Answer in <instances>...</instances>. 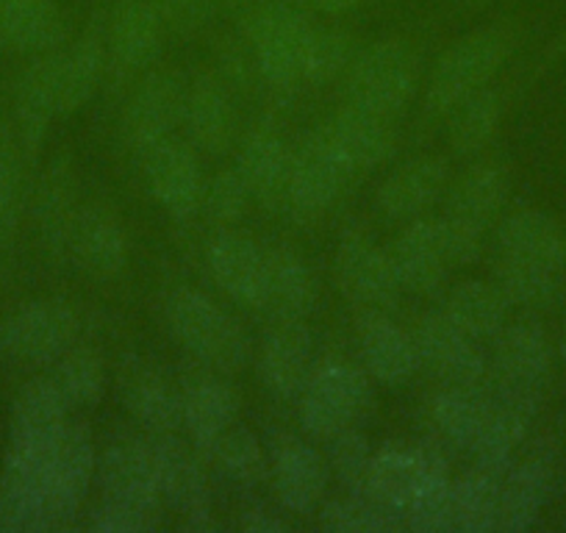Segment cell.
<instances>
[{"mask_svg":"<svg viewBox=\"0 0 566 533\" xmlns=\"http://www.w3.org/2000/svg\"><path fill=\"white\" fill-rule=\"evenodd\" d=\"M70 415L73 409L48 373L14 397L0 470V533H42V475Z\"/></svg>","mask_w":566,"mask_h":533,"instance_id":"obj_1","label":"cell"},{"mask_svg":"<svg viewBox=\"0 0 566 533\" xmlns=\"http://www.w3.org/2000/svg\"><path fill=\"white\" fill-rule=\"evenodd\" d=\"M566 275V231L555 217L520 209L500 220L494 233L492 284L509 306H544Z\"/></svg>","mask_w":566,"mask_h":533,"instance_id":"obj_2","label":"cell"},{"mask_svg":"<svg viewBox=\"0 0 566 533\" xmlns=\"http://www.w3.org/2000/svg\"><path fill=\"white\" fill-rule=\"evenodd\" d=\"M95 483L101 503L92 509L90 531L145 533L161 525L165 500L148 437L125 431L108 439L97 450Z\"/></svg>","mask_w":566,"mask_h":533,"instance_id":"obj_3","label":"cell"},{"mask_svg":"<svg viewBox=\"0 0 566 533\" xmlns=\"http://www.w3.org/2000/svg\"><path fill=\"white\" fill-rule=\"evenodd\" d=\"M165 320L172 339L187 351V356L217 373H239L253 356V342L244 325L195 286L172 290L165 303Z\"/></svg>","mask_w":566,"mask_h":533,"instance_id":"obj_4","label":"cell"},{"mask_svg":"<svg viewBox=\"0 0 566 533\" xmlns=\"http://www.w3.org/2000/svg\"><path fill=\"white\" fill-rule=\"evenodd\" d=\"M314 25V12L301 0H264L248 9L244 40L253 70L272 92H292L303 81V51Z\"/></svg>","mask_w":566,"mask_h":533,"instance_id":"obj_5","label":"cell"},{"mask_svg":"<svg viewBox=\"0 0 566 533\" xmlns=\"http://www.w3.org/2000/svg\"><path fill=\"white\" fill-rule=\"evenodd\" d=\"M553 369V347L533 320H520L500 331L489 351V395L516 415L533 417L542 406Z\"/></svg>","mask_w":566,"mask_h":533,"instance_id":"obj_6","label":"cell"},{"mask_svg":"<svg viewBox=\"0 0 566 533\" xmlns=\"http://www.w3.org/2000/svg\"><path fill=\"white\" fill-rule=\"evenodd\" d=\"M509 198V173L497 161H481L461 173L444 192L439 217L453 266H470L483 255V242Z\"/></svg>","mask_w":566,"mask_h":533,"instance_id":"obj_7","label":"cell"},{"mask_svg":"<svg viewBox=\"0 0 566 533\" xmlns=\"http://www.w3.org/2000/svg\"><path fill=\"white\" fill-rule=\"evenodd\" d=\"M373 406L375 389L367 369L345 358H325L314 364L306 389L297 397V420L308 437L325 442L345 428L361 426Z\"/></svg>","mask_w":566,"mask_h":533,"instance_id":"obj_8","label":"cell"},{"mask_svg":"<svg viewBox=\"0 0 566 533\" xmlns=\"http://www.w3.org/2000/svg\"><path fill=\"white\" fill-rule=\"evenodd\" d=\"M514 51V34L509 29H478L461 36L442 53L424 90V119L448 117L464 97L489 86L505 59Z\"/></svg>","mask_w":566,"mask_h":533,"instance_id":"obj_9","label":"cell"},{"mask_svg":"<svg viewBox=\"0 0 566 533\" xmlns=\"http://www.w3.org/2000/svg\"><path fill=\"white\" fill-rule=\"evenodd\" d=\"M345 75L347 101L395 119L417 95L419 62L408 42L378 40L353 56Z\"/></svg>","mask_w":566,"mask_h":533,"instance_id":"obj_10","label":"cell"},{"mask_svg":"<svg viewBox=\"0 0 566 533\" xmlns=\"http://www.w3.org/2000/svg\"><path fill=\"white\" fill-rule=\"evenodd\" d=\"M148 439L165 509L178 516V525L184 531H214V494H211L203 456L181 433H161V437Z\"/></svg>","mask_w":566,"mask_h":533,"instance_id":"obj_11","label":"cell"},{"mask_svg":"<svg viewBox=\"0 0 566 533\" xmlns=\"http://www.w3.org/2000/svg\"><path fill=\"white\" fill-rule=\"evenodd\" d=\"M97 470V445L86 422L70 420L42 475V533L75 522Z\"/></svg>","mask_w":566,"mask_h":533,"instance_id":"obj_12","label":"cell"},{"mask_svg":"<svg viewBox=\"0 0 566 533\" xmlns=\"http://www.w3.org/2000/svg\"><path fill=\"white\" fill-rule=\"evenodd\" d=\"M350 176V165L331 137L328 125H319L292 150L281 206L297 220H314L334 206Z\"/></svg>","mask_w":566,"mask_h":533,"instance_id":"obj_13","label":"cell"},{"mask_svg":"<svg viewBox=\"0 0 566 533\" xmlns=\"http://www.w3.org/2000/svg\"><path fill=\"white\" fill-rule=\"evenodd\" d=\"M81 320L70 303L56 297L23 303L0 323V353L18 364L51 367L78 345Z\"/></svg>","mask_w":566,"mask_h":533,"instance_id":"obj_14","label":"cell"},{"mask_svg":"<svg viewBox=\"0 0 566 533\" xmlns=\"http://www.w3.org/2000/svg\"><path fill=\"white\" fill-rule=\"evenodd\" d=\"M264 445L270 483L281 509L290 514H314L328 498L331 470L325 453L292 431H270Z\"/></svg>","mask_w":566,"mask_h":533,"instance_id":"obj_15","label":"cell"},{"mask_svg":"<svg viewBox=\"0 0 566 533\" xmlns=\"http://www.w3.org/2000/svg\"><path fill=\"white\" fill-rule=\"evenodd\" d=\"M187 84L178 70H150L139 81L119 117V139L125 148L142 156L161 139L172 137L184 117Z\"/></svg>","mask_w":566,"mask_h":533,"instance_id":"obj_16","label":"cell"},{"mask_svg":"<svg viewBox=\"0 0 566 533\" xmlns=\"http://www.w3.org/2000/svg\"><path fill=\"white\" fill-rule=\"evenodd\" d=\"M178 391H181L184 431H187L192 448L209 464L222 433L237 422V391L228 384V375L198 362L184 364L181 375H178Z\"/></svg>","mask_w":566,"mask_h":533,"instance_id":"obj_17","label":"cell"},{"mask_svg":"<svg viewBox=\"0 0 566 533\" xmlns=\"http://www.w3.org/2000/svg\"><path fill=\"white\" fill-rule=\"evenodd\" d=\"M413 339L422 367L437 375L442 386H464V389L489 386L486 345L464 334L442 309H433L419 320Z\"/></svg>","mask_w":566,"mask_h":533,"instance_id":"obj_18","label":"cell"},{"mask_svg":"<svg viewBox=\"0 0 566 533\" xmlns=\"http://www.w3.org/2000/svg\"><path fill=\"white\" fill-rule=\"evenodd\" d=\"M334 279L342 295L358 309L389 312L400 303L402 290L389 248H380L364 233H345L336 248Z\"/></svg>","mask_w":566,"mask_h":533,"instance_id":"obj_19","label":"cell"},{"mask_svg":"<svg viewBox=\"0 0 566 533\" xmlns=\"http://www.w3.org/2000/svg\"><path fill=\"white\" fill-rule=\"evenodd\" d=\"M206 266L214 284L248 312H264L270 273L266 248L237 228H217L206 242Z\"/></svg>","mask_w":566,"mask_h":533,"instance_id":"obj_20","label":"cell"},{"mask_svg":"<svg viewBox=\"0 0 566 533\" xmlns=\"http://www.w3.org/2000/svg\"><path fill=\"white\" fill-rule=\"evenodd\" d=\"M145 181L156 203L178 222H189L200 215L206 178L200 170L198 150L187 139L167 137L139 156Z\"/></svg>","mask_w":566,"mask_h":533,"instance_id":"obj_21","label":"cell"},{"mask_svg":"<svg viewBox=\"0 0 566 533\" xmlns=\"http://www.w3.org/2000/svg\"><path fill=\"white\" fill-rule=\"evenodd\" d=\"M117 397L123 409L148 437L181 433V391L178 380H170L156 364L128 356L117 373Z\"/></svg>","mask_w":566,"mask_h":533,"instance_id":"obj_22","label":"cell"},{"mask_svg":"<svg viewBox=\"0 0 566 533\" xmlns=\"http://www.w3.org/2000/svg\"><path fill=\"white\" fill-rule=\"evenodd\" d=\"M165 20L148 0H117L106 20L108 67L117 79L154 67L165 48Z\"/></svg>","mask_w":566,"mask_h":533,"instance_id":"obj_23","label":"cell"},{"mask_svg":"<svg viewBox=\"0 0 566 533\" xmlns=\"http://www.w3.org/2000/svg\"><path fill=\"white\" fill-rule=\"evenodd\" d=\"M402 290L419 297H439L448 290L450 261L439 217H417L402 226L389 248Z\"/></svg>","mask_w":566,"mask_h":533,"instance_id":"obj_24","label":"cell"},{"mask_svg":"<svg viewBox=\"0 0 566 533\" xmlns=\"http://www.w3.org/2000/svg\"><path fill=\"white\" fill-rule=\"evenodd\" d=\"M181 125L187 130V143L198 154L226 156L239 139V117L231 86L217 73H200L189 79Z\"/></svg>","mask_w":566,"mask_h":533,"instance_id":"obj_25","label":"cell"},{"mask_svg":"<svg viewBox=\"0 0 566 533\" xmlns=\"http://www.w3.org/2000/svg\"><path fill=\"white\" fill-rule=\"evenodd\" d=\"M314 369V342L306 320H275L261 339L259 375L275 400L297 404Z\"/></svg>","mask_w":566,"mask_h":533,"instance_id":"obj_26","label":"cell"},{"mask_svg":"<svg viewBox=\"0 0 566 533\" xmlns=\"http://www.w3.org/2000/svg\"><path fill=\"white\" fill-rule=\"evenodd\" d=\"M78 178L67 154H56L42 170L34 189V222L40 242L53 261H70L75 220H78Z\"/></svg>","mask_w":566,"mask_h":533,"instance_id":"obj_27","label":"cell"},{"mask_svg":"<svg viewBox=\"0 0 566 533\" xmlns=\"http://www.w3.org/2000/svg\"><path fill=\"white\" fill-rule=\"evenodd\" d=\"M356 339L364 369L378 384L406 386L419 373L417 339L400 323L378 309H361L356 317Z\"/></svg>","mask_w":566,"mask_h":533,"instance_id":"obj_28","label":"cell"},{"mask_svg":"<svg viewBox=\"0 0 566 533\" xmlns=\"http://www.w3.org/2000/svg\"><path fill=\"white\" fill-rule=\"evenodd\" d=\"M417 445V481L406 509V527L417 533H453V470L437 439Z\"/></svg>","mask_w":566,"mask_h":533,"instance_id":"obj_29","label":"cell"},{"mask_svg":"<svg viewBox=\"0 0 566 533\" xmlns=\"http://www.w3.org/2000/svg\"><path fill=\"white\" fill-rule=\"evenodd\" d=\"M70 261L95 281H112L128 266V233L112 209L84 203L75 220Z\"/></svg>","mask_w":566,"mask_h":533,"instance_id":"obj_30","label":"cell"},{"mask_svg":"<svg viewBox=\"0 0 566 533\" xmlns=\"http://www.w3.org/2000/svg\"><path fill=\"white\" fill-rule=\"evenodd\" d=\"M450 187V167L439 156H422L397 167L380 181L375 206L386 220L408 222L424 217V211L444 198Z\"/></svg>","mask_w":566,"mask_h":533,"instance_id":"obj_31","label":"cell"},{"mask_svg":"<svg viewBox=\"0 0 566 533\" xmlns=\"http://www.w3.org/2000/svg\"><path fill=\"white\" fill-rule=\"evenodd\" d=\"M56 51L36 56L31 67H25V73L20 75L18 92H14V134L29 165H34L48 128L59 117Z\"/></svg>","mask_w":566,"mask_h":533,"instance_id":"obj_32","label":"cell"},{"mask_svg":"<svg viewBox=\"0 0 566 533\" xmlns=\"http://www.w3.org/2000/svg\"><path fill=\"white\" fill-rule=\"evenodd\" d=\"M553 489V456L547 448H533L511 461L500 483L497 531H527L542 514Z\"/></svg>","mask_w":566,"mask_h":533,"instance_id":"obj_33","label":"cell"},{"mask_svg":"<svg viewBox=\"0 0 566 533\" xmlns=\"http://www.w3.org/2000/svg\"><path fill=\"white\" fill-rule=\"evenodd\" d=\"M292 150L272 123H259L239 143L237 170L261 203H283Z\"/></svg>","mask_w":566,"mask_h":533,"instance_id":"obj_34","label":"cell"},{"mask_svg":"<svg viewBox=\"0 0 566 533\" xmlns=\"http://www.w3.org/2000/svg\"><path fill=\"white\" fill-rule=\"evenodd\" d=\"M108 67L106 23L92 25L84 36L56 51V92L59 117L78 112L92 101Z\"/></svg>","mask_w":566,"mask_h":533,"instance_id":"obj_35","label":"cell"},{"mask_svg":"<svg viewBox=\"0 0 566 533\" xmlns=\"http://www.w3.org/2000/svg\"><path fill=\"white\" fill-rule=\"evenodd\" d=\"M64 31L56 0H0V51L42 56L62 48Z\"/></svg>","mask_w":566,"mask_h":533,"instance_id":"obj_36","label":"cell"},{"mask_svg":"<svg viewBox=\"0 0 566 533\" xmlns=\"http://www.w3.org/2000/svg\"><path fill=\"white\" fill-rule=\"evenodd\" d=\"M266 309L272 320H308L317 306L319 286L312 264L292 244H277L266 250Z\"/></svg>","mask_w":566,"mask_h":533,"instance_id":"obj_37","label":"cell"},{"mask_svg":"<svg viewBox=\"0 0 566 533\" xmlns=\"http://www.w3.org/2000/svg\"><path fill=\"white\" fill-rule=\"evenodd\" d=\"M391 123L395 119L380 117L369 108L345 101L336 117L325 125H328L331 137H334L342 156L350 165L353 176H356V173L373 170V167L384 165L389 159L391 150H395V128H391Z\"/></svg>","mask_w":566,"mask_h":533,"instance_id":"obj_38","label":"cell"},{"mask_svg":"<svg viewBox=\"0 0 566 533\" xmlns=\"http://www.w3.org/2000/svg\"><path fill=\"white\" fill-rule=\"evenodd\" d=\"M489 411H492L489 386L483 389L442 386L431 400V420L437 426L439 439L470 456L486 431Z\"/></svg>","mask_w":566,"mask_h":533,"instance_id":"obj_39","label":"cell"},{"mask_svg":"<svg viewBox=\"0 0 566 533\" xmlns=\"http://www.w3.org/2000/svg\"><path fill=\"white\" fill-rule=\"evenodd\" d=\"M413 481H417V445L384 442L373 450L367 481L358 492L367 494L373 503L389 511L406 527V509L413 492Z\"/></svg>","mask_w":566,"mask_h":533,"instance_id":"obj_40","label":"cell"},{"mask_svg":"<svg viewBox=\"0 0 566 533\" xmlns=\"http://www.w3.org/2000/svg\"><path fill=\"white\" fill-rule=\"evenodd\" d=\"M439 309L472 339L492 345L494 336L509 325L511 306L492 281L467 279L444 290V301Z\"/></svg>","mask_w":566,"mask_h":533,"instance_id":"obj_41","label":"cell"},{"mask_svg":"<svg viewBox=\"0 0 566 533\" xmlns=\"http://www.w3.org/2000/svg\"><path fill=\"white\" fill-rule=\"evenodd\" d=\"M503 472L472 464L453 478V531L489 533L497 531V503Z\"/></svg>","mask_w":566,"mask_h":533,"instance_id":"obj_42","label":"cell"},{"mask_svg":"<svg viewBox=\"0 0 566 533\" xmlns=\"http://www.w3.org/2000/svg\"><path fill=\"white\" fill-rule=\"evenodd\" d=\"M448 143L455 156H475L492 143L503 117V97L492 86L472 92L448 114Z\"/></svg>","mask_w":566,"mask_h":533,"instance_id":"obj_43","label":"cell"},{"mask_svg":"<svg viewBox=\"0 0 566 533\" xmlns=\"http://www.w3.org/2000/svg\"><path fill=\"white\" fill-rule=\"evenodd\" d=\"M222 478L233 489L253 492L270 478V459H266V445L255 437L250 428L233 422L222 439L217 442L214 453L209 459Z\"/></svg>","mask_w":566,"mask_h":533,"instance_id":"obj_44","label":"cell"},{"mask_svg":"<svg viewBox=\"0 0 566 533\" xmlns=\"http://www.w3.org/2000/svg\"><path fill=\"white\" fill-rule=\"evenodd\" d=\"M48 375L73 411L92 409V406L101 404L103 389H106V367H103V358L95 347L73 345L51 364Z\"/></svg>","mask_w":566,"mask_h":533,"instance_id":"obj_45","label":"cell"},{"mask_svg":"<svg viewBox=\"0 0 566 533\" xmlns=\"http://www.w3.org/2000/svg\"><path fill=\"white\" fill-rule=\"evenodd\" d=\"M25 161L14 125L0 123V253L12 248L25 192Z\"/></svg>","mask_w":566,"mask_h":533,"instance_id":"obj_46","label":"cell"},{"mask_svg":"<svg viewBox=\"0 0 566 533\" xmlns=\"http://www.w3.org/2000/svg\"><path fill=\"white\" fill-rule=\"evenodd\" d=\"M319 527L328 533H391L402 531V522L361 492L325 498L317 509Z\"/></svg>","mask_w":566,"mask_h":533,"instance_id":"obj_47","label":"cell"},{"mask_svg":"<svg viewBox=\"0 0 566 533\" xmlns=\"http://www.w3.org/2000/svg\"><path fill=\"white\" fill-rule=\"evenodd\" d=\"M353 56H356V42L347 31L314 25L303 51V81L314 86L331 84L347 73Z\"/></svg>","mask_w":566,"mask_h":533,"instance_id":"obj_48","label":"cell"},{"mask_svg":"<svg viewBox=\"0 0 566 533\" xmlns=\"http://www.w3.org/2000/svg\"><path fill=\"white\" fill-rule=\"evenodd\" d=\"M325 461H328V470L336 481L342 483L345 492H358L367 481L369 461H373V445L364 437L361 426L345 428V431L334 433L331 439H325Z\"/></svg>","mask_w":566,"mask_h":533,"instance_id":"obj_49","label":"cell"},{"mask_svg":"<svg viewBox=\"0 0 566 533\" xmlns=\"http://www.w3.org/2000/svg\"><path fill=\"white\" fill-rule=\"evenodd\" d=\"M250 200H253V195H250L248 184L239 176L237 167H231V170H220L206 181L200 211L217 228H231L233 222H239L248 215Z\"/></svg>","mask_w":566,"mask_h":533,"instance_id":"obj_50","label":"cell"},{"mask_svg":"<svg viewBox=\"0 0 566 533\" xmlns=\"http://www.w3.org/2000/svg\"><path fill=\"white\" fill-rule=\"evenodd\" d=\"M148 3L165 20L167 29L181 31V34L200 31L217 14L211 0H148Z\"/></svg>","mask_w":566,"mask_h":533,"instance_id":"obj_51","label":"cell"},{"mask_svg":"<svg viewBox=\"0 0 566 533\" xmlns=\"http://www.w3.org/2000/svg\"><path fill=\"white\" fill-rule=\"evenodd\" d=\"M239 527L248 533H283L286 527H290V522L283 520V516L277 514L275 509H270V505L253 503L244 509L242 520H239Z\"/></svg>","mask_w":566,"mask_h":533,"instance_id":"obj_52","label":"cell"},{"mask_svg":"<svg viewBox=\"0 0 566 533\" xmlns=\"http://www.w3.org/2000/svg\"><path fill=\"white\" fill-rule=\"evenodd\" d=\"M303 7L312 9V12L328 14V18H339V14L353 12V9L364 7L369 0H301Z\"/></svg>","mask_w":566,"mask_h":533,"instance_id":"obj_53","label":"cell"},{"mask_svg":"<svg viewBox=\"0 0 566 533\" xmlns=\"http://www.w3.org/2000/svg\"><path fill=\"white\" fill-rule=\"evenodd\" d=\"M211 3H214L217 12H220V9H248L253 0H211Z\"/></svg>","mask_w":566,"mask_h":533,"instance_id":"obj_54","label":"cell"},{"mask_svg":"<svg viewBox=\"0 0 566 533\" xmlns=\"http://www.w3.org/2000/svg\"><path fill=\"white\" fill-rule=\"evenodd\" d=\"M560 358H564L566 364V323H564V331H560Z\"/></svg>","mask_w":566,"mask_h":533,"instance_id":"obj_55","label":"cell"}]
</instances>
